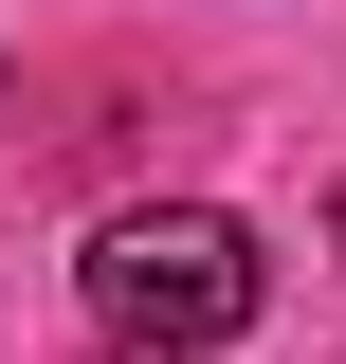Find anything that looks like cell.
Here are the masks:
<instances>
[{
	"mask_svg": "<svg viewBox=\"0 0 346 364\" xmlns=\"http://www.w3.org/2000/svg\"><path fill=\"white\" fill-rule=\"evenodd\" d=\"M256 291H273V255H256V219H219V200H146V219L91 237V328H110V346H146V364L237 346V328H256Z\"/></svg>",
	"mask_w": 346,
	"mask_h": 364,
	"instance_id": "6da1fadb",
	"label": "cell"
},
{
	"mask_svg": "<svg viewBox=\"0 0 346 364\" xmlns=\"http://www.w3.org/2000/svg\"><path fill=\"white\" fill-rule=\"evenodd\" d=\"M328 237H346V219H328Z\"/></svg>",
	"mask_w": 346,
	"mask_h": 364,
	"instance_id": "7a4b0ae2",
	"label": "cell"
}]
</instances>
